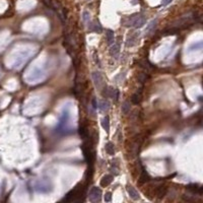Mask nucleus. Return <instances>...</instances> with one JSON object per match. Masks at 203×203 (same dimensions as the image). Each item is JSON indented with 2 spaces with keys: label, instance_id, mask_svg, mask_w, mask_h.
Wrapping results in <instances>:
<instances>
[{
  "label": "nucleus",
  "instance_id": "nucleus-1",
  "mask_svg": "<svg viewBox=\"0 0 203 203\" xmlns=\"http://www.w3.org/2000/svg\"><path fill=\"white\" fill-rule=\"evenodd\" d=\"M87 187H83L82 185H77L73 190L68 192L66 194L64 201L66 202H73V201H82V195L85 193Z\"/></svg>",
  "mask_w": 203,
  "mask_h": 203
},
{
  "label": "nucleus",
  "instance_id": "nucleus-2",
  "mask_svg": "<svg viewBox=\"0 0 203 203\" xmlns=\"http://www.w3.org/2000/svg\"><path fill=\"white\" fill-rule=\"evenodd\" d=\"M81 149L83 151V155H84V158H85V161H87V163L90 164V167H93L94 161L96 160V152L93 149L91 143H90V142H84V143L81 145Z\"/></svg>",
  "mask_w": 203,
  "mask_h": 203
},
{
  "label": "nucleus",
  "instance_id": "nucleus-3",
  "mask_svg": "<svg viewBox=\"0 0 203 203\" xmlns=\"http://www.w3.org/2000/svg\"><path fill=\"white\" fill-rule=\"evenodd\" d=\"M145 24V17H142V15H132L128 18V23L127 25H130V27L133 28H141Z\"/></svg>",
  "mask_w": 203,
  "mask_h": 203
},
{
  "label": "nucleus",
  "instance_id": "nucleus-4",
  "mask_svg": "<svg viewBox=\"0 0 203 203\" xmlns=\"http://www.w3.org/2000/svg\"><path fill=\"white\" fill-rule=\"evenodd\" d=\"M102 198V191L99 187H93L90 191V194H88V199L91 202H99L101 201Z\"/></svg>",
  "mask_w": 203,
  "mask_h": 203
},
{
  "label": "nucleus",
  "instance_id": "nucleus-5",
  "mask_svg": "<svg viewBox=\"0 0 203 203\" xmlns=\"http://www.w3.org/2000/svg\"><path fill=\"white\" fill-rule=\"evenodd\" d=\"M93 79L94 81V85H96L99 90H102L104 85L106 84L105 83V81H104L103 76H102V74L100 73V72H94L93 73Z\"/></svg>",
  "mask_w": 203,
  "mask_h": 203
},
{
  "label": "nucleus",
  "instance_id": "nucleus-6",
  "mask_svg": "<svg viewBox=\"0 0 203 203\" xmlns=\"http://www.w3.org/2000/svg\"><path fill=\"white\" fill-rule=\"evenodd\" d=\"M126 190H127V192H128L130 198L133 199V200H138L139 197H140V196H139V193L136 191V189L133 186L128 185V186H127Z\"/></svg>",
  "mask_w": 203,
  "mask_h": 203
},
{
  "label": "nucleus",
  "instance_id": "nucleus-7",
  "mask_svg": "<svg viewBox=\"0 0 203 203\" xmlns=\"http://www.w3.org/2000/svg\"><path fill=\"white\" fill-rule=\"evenodd\" d=\"M87 125L83 124V123H81L80 126H79V129H78V132H79V135H80V137L82 139H87L88 138V130H87Z\"/></svg>",
  "mask_w": 203,
  "mask_h": 203
},
{
  "label": "nucleus",
  "instance_id": "nucleus-8",
  "mask_svg": "<svg viewBox=\"0 0 203 203\" xmlns=\"http://www.w3.org/2000/svg\"><path fill=\"white\" fill-rule=\"evenodd\" d=\"M187 189L190 190L193 194H202V187H199L198 185H195V184H191V185L187 186Z\"/></svg>",
  "mask_w": 203,
  "mask_h": 203
},
{
  "label": "nucleus",
  "instance_id": "nucleus-9",
  "mask_svg": "<svg viewBox=\"0 0 203 203\" xmlns=\"http://www.w3.org/2000/svg\"><path fill=\"white\" fill-rule=\"evenodd\" d=\"M112 182H113V176L105 175L101 180V186L102 187H107V186H109Z\"/></svg>",
  "mask_w": 203,
  "mask_h": 203
},
{
  "label": "nucleus",
  "instance_id": "nucleus-10",
  "mask_svg": "<svg viewBox=\"0 0 203 203\" xmlns=\"http://www.w3.org/2000/svg\"><path fill=\"white\" fill-rule=\"evenodd\" d=\"M102 127L107 133L110 132V118L109 116H105L102 120Z\"/></svg>",
  "mask_w": 203,
  "mask_h": 203
},
{
  "label": "nucleus",
  "instance_id": "nucleus-11",
  "mask_svg": "<svg viewBox=\"0 0 203 203\" xmlns=\"http://www.w3.org/2000/svg\"><path fill=\"white\" fill-rule=\"evenodd\" d=\"M119 52H120V45H119V44H114V45L111 47V49H110L111 56L117 58L118 55H119Z\"/></svg>",
  "mask_w": 203,
  "mask_h": 203
},
{
  "label": "nucleus",
  "instance_id": "nucleus-12",
  "mask_svg": "<svg viewBox=\"0 0 203 203\" xmlns=\"http://www.w3.org/2000/svg\"><path fill=\"white\" fill-rule=\"evenodd\" d=\"M105 149H106L107 153L110 155H114L115 154V145L112 142H107L106 145H105Z\"/></svg>",
  "mask_w": 203,
  "mask_h": 203
},
{
  "label": "nucleus",
  "instance_id": "nucleus-13",
  "mask_svg": "<svg viewBox=\"0 0 203 203\" xmlns=\"http://www.w3.org/2000/svg\"><path fill=\"white\" fill-rule=\"evenodd\" d=\"M106 38H107V41H108V44H109V45L114 44V41H115V35H114L113 31L107 30L106 31Z\"/></svg>",
  "mask_w": 203,
  "mask_h": 203
},
{
  "label": "nucleus",
  "instance_id": "nucleus-14",
  "mask_svg": "<svg viewBox=\"0 0 203 203\" xmlns=\"http://www.w3.org/2000/svg\"><path fill=\"white\" fill-rule=\"evenodd\" d=\"M98 107H99V109L101 111H103V112H106L110 109V104L108 103L106 100H103V101H100L99 102V105H98Z\"/></svg>",
  "mask_w": 203,
  "mask_h": 203
},
{
  "label": "nucleus",
  "instance_id": "nucleus-15",
  "mask_svg": "<svg viewBox=\"0 0 203 203\" xmlns=\"http://www.w3.org/2000/svg\"><path fill=\"white\" fill-rule=\"evenodd\" d=\"M139 181H140V183H146V182H149V181H150V177H149V175H148V174L146 173V171H145V170H142V171H141Z\"/></svg>",
  "mask_w": 203,
  "mask_h": 203
},
{
  "label": "nucleus",
  "instance_id": "nucleus-16",
  "mask_svg": "<svg viewBox=\"0 0 203 203\" xmlns=\"http://www.w3.org/2000/svg\"><path fill=\"white\" fill-rule=\"evenodd\" d=\"M167 192H168V189H167V187H164V186H160L157 189V195L158 197H164V196L167 194Z\"/></svg>",
  "mask_w": 203,
  "mask_h": 203
},
{
  "label": "nucleus",
  "instance_id": "nucleus-17",
  "mask_svg": "<svg viewBox=\"0 0 203 203\" xmlns=\"http://www.w3.org/2000/svg\"><path fill=\"white\" fill-rule=\"evenodd\" d=\"M140 101H141V94H140V93H136V94H132V97H131V102L134 105H138L139 103H140Z\"/></svg>",
  "mask_w": 203,
  "mask_h": 203
},
{
  "label": "nucleus",
  "instance_id": "nucleus-18",
  "mask_svg": "<svg viewBox=\"0 0 203 203\" xmlns=\"http://www.w3.org/2000/svg\"><path fill=\"white\" fill-rule=\"evenodd\" d=\"M130 112V103L129 102H124L122 105V113L127 115Z\"/></svg>",
  "mask_w": 203,
  "mask_h": 203
},
{
  "label": "nucleus",
  "instance_id": "nucleus-19",
  "mask_svg": "<svg viewBox=\"0 0 203 203\" xmlns=\"http://www.w3.org/2000/svg\"><path fill=\"white\" fill-rule=\"evenodd\" d=\"M105 201L106 202L112 201V194H111V192H107L106 194H105Z\"/></svg>",
  "mask_w": 203,
  "mask_h": 203
},
{
  "label": "nucleus",
  "instance_id": "nucleus-20",
  "mask_svg": "<svg viewBox=\"0 0 203 203\" xmlns=\"http://www.w3.org/2000/svg\"><path fill=\"white\" fill-rule=\"evenodd\" d=\"M172 2V0H163V2H161V4H163L164 6H167L169 3Z\"/></svg>",
  "mask_w": 203,
  "mask_h": 203
}]
</instances>
